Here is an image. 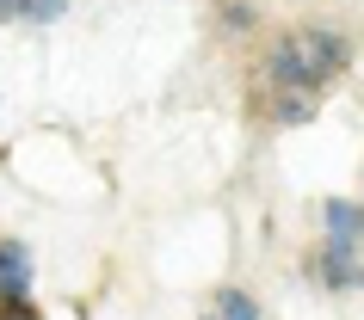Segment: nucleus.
I'll return each instance as SVG.
<instances>
[{"label": "nucleus", "mask_w": 364, "mask_h": 320, "mask_svg": "<svg viewBox=\"0 0 364 320\" xmlns=\"http://www.w3.org/2000/svg\"><path fill=\"white\" fill-rule=\"evenodd\" d=\"M210 320H216V314H210Z\"/></svg>", "instance_id": "7"}, {"label": "nucleus", "mask_w": 364, "mask_h": 320, "mask_svg": "<svg viewBox=\"0 0 364 320\" xmlns=\"http://www.w3.org/2000/svg\"><path fill=\"white\" fill-rule=\"evenodd\" d=\"M31 296V253L19 241H0V308H19Z\"/></svg>", "instance_id": "3"}, {"label": "nucleus", "mask_w": 364, "mask_h": 320, "mask_svg": "<svg viewBox=\"0 0 364 320\" xmlns=\"http://www.w3.org/2000/svg\"><path fill=\"white\" fill-rule=\"evenodd\" d=\"M0 320H43V314H31V302H19V308H0Z\"/></svg>", "instance_id": "6"}, {"label": "nucleus", "mask_w": 364, "mask_h": 320, "mask_svg": "<svg viewBox=\"0 0 364 320\" xmlns=\"http://www.w3.org/2000/svg\"><path fill=\"white\" fill-rule=\"evenodd\" d=\"M68 13V0H0V19H25V25H50Z\"/></svg>", "instance_id": "4"}, {"label": "nucleus", "mask_w": 364, "mask_h": 320, "mask_svg": "<svg viewBox=\"0 0 364 320\" xmlns=\"http://www.w3.org/2000/svg\"><path fill=\"white\" fill-rule=\"evenodd\" d=\"M216 320H259V308H253V296H241V289H229V296L216 302Z\"/></svg>", "instance_id": "5"}, {"label": "nucleus", "mask_w": 364, "mask_h": 320, "mask_svg": "<svg viewBox=\"0 0 364 320\" xmlns=\"http://www.w3.org/2000/svg\"><path fill=\"white\" fill-rule=\"evenodd\" d=\"M321 271L327 283H340V289H352V283H364V209L352 204H327V253H321Z\"/></svg>", "instance_id": "1"}, {"label": "nucleus", "mask_w": 364, "mask_h": 320, "mask_svg": "<svg viewBox=\"0 0 364 320\" xmlns=\"http://www.w3.org/2000/svg\"><path fill=\"white\" fill-rule=\"evenodd\" d=\"M346 68V43L340 38H327V31H303V38H290L278 56H272V75L278 80H290V87H315V80H327V75H340Z\"/></svg>", "instance_id": "2"}]
</instances>
